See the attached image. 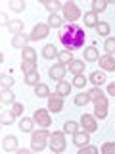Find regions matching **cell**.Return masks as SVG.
Returning a JSON list of instances; mask_svg holds the SVG:
<instances>
[{
	"instance_id": "cell-1",
	"label": "cell",
	"mask_w": 115,
	"mask_h": 154,
	"mask_svg": "<svg viewBox=\"0 0 115 154\" xmlns=\"http://www.w3.org/2000/svg\"><path fill=\"white\" fill-rule=\"evenodd\" d=\"M60 42L65 46V50L73 52L75 48H81L84 45V31L77 23H69V25L61 27L60 31Z\"/></svg>"
},
{
	"instance_id": "cell-2",
	"label": "cell",
	"mask_w": 115,
	"mask_h": 154,
	"mask_svg": "<svg viewBox=\"0 0 115 154\" xmlns=\"http://www.w3.org/2000/svg\"><path fill=\"white\" fill-rule=\"evenodd\" d=\"M48 139H50V133L46 131V127L40 129V131H33V135H31V148H33V150H37V152L44 150Z\"/></svg>"
},
{
	"instance_id": "cell-3",
	"label": "cell",
	"mask_w": 115,
	"mask_h": 154,
	"mask_svg": "<svg viewBox=\"0 0 115 154\" xmlns=\"http://www.w3.org/2000/svg\"><path fill=\"white\" fill-rule=\"evenodd\" d=\"M48 144H50L52 152H63L65 150V137L61 131H54L48 139Z\"/></svg>"
},
{
	"instance_id": "cell-4",
	"label": "cell",
	"mask_w": 115,
	"mask_h": 154,
	"mask_svg": "<svg viewBox=\"0 0 115 154\" xmlns=\"http://www.w3.org/2000/svg\"><path fill=\"white\" fill-rule=\"evenodd\" d=\"M61 12H63V17L67 19V21H71V23H75L77 19L83 16V14H81V10H79V6H77V4H73V2H67V4H63Z\"/></svg>"
},
{
	"instance_id": "cell-5",
	"label": "cell",
	"mask_w": 115,
	"mask_h": 154,
	"mask_svg": "<svg viewBox=\"0 0 115 154\" xmlns=\"http://www.w3.org/2000/svg\"><path fill=\"white\" fill-rule=\"evenodd\" d=\"M33 119L40 125V127H50L52 125V119H50V114L46 112V110H37L35 114H33Z\"/></svg>"
},
{
	"instance_id": "cell-6",
	"label": "cell",
	"mask_w": 115,
	"mask_h": 154,
	"mask_svg": "<svg viewBox=\"0 0 115 154\" xmlns=\"http://www.w3.org/2000/svg\"><path fill=\"white\" fill-rule=\"evenodd\" d=\"M48 25H44V23H38V25H35V29L31 31V35H29V38L31 41H40V38H44V37H48Z\"/></svg>"
},
{
	"instance_id": "cell-7",
	"label": "cell",
	"mask_w": 115,
	"mask_h": 154,
	"mask_svg": "<svg viewBox=\"0 0 115 154\" xmlns=\"http://www.w3.org/2000/svg\"><path fill=\"white\" fill-rule=\"evenodd\" d=\"M65 67H67V66H63V64L52 66L50 69H48V75H50V79H54V81H58V83H60V81L65 77Z\"/></svg>"
},
{
	"instance_id": "cell-8",
	"label": "cell",
	"mask_w": 115,
	"mask_h": 154,
	"mask_svg": "<svg viewBox=\"0 0 115 154\" xmlns=\"http://www.w3.org/2000/svg\"><path fill=\"white\" fill-rule=\"evenodd\" d=\"M81 125H83V129L88 131V133H94L96 129H98L96 118H94V116H88V114H83V118H81Z\"/></svg>"
},
{
	"instance_id": "cell-9",
	"label": "cell",
	"mask_w": 115,
	"mask_h": 154,
	"mask_svg": "<svg viewBox=\"0 0 115 154\" xmlns=\"http://www.w3.org/2000/svg\"><path fill=\"white\" fill-rule=\"evenodd\" d=\"M48 110L54 112V114L61 112V110H63V100H61V96H58V94H50V96H48Z\"/></svg>"
},
{
	"instance_id": "cell-10",
	"label": "cell",
	"mask_w": 115,
	"mask_h": 154,
	"mask_svg": "<svg viewBox=\"0 0 115 154\" xmlns=\"http://www.w3.org/2000/svg\"><path fill=\"white\" fill-rule=\"evenodd\" d=\"M73 143H75L79 148H81V146H86V144L90 143V133L84 131V129H83V131H77V133L73 135Z\"/></svg>"
},
{
	"instance_id": "cell-11",
	"label": "cell",
	"mask_w": 115,
	"mask_h": 154,
	"mask_svg": "<svg viewBox=\"0 0 115 154\" xmlns=\"http://www.w3.org/2000/svg\"><path fill=\"white\" fill-rule=\"evenodd\" d=\"M98 62H100V67H102V69H105V71H115V58L111 54L102 56Z\"/></svg>"
},
{
	"instance_id": "cell-12",
	"label": "cell",
	"mask_w": 115,
	"mask_h": 154,
	"mask_svg": "<svg viewBox=\"0 0 115 154\" xmlns=\"http://www.w3.org/2000/svg\"><path fill=\"white\" fill-rule=\"evenodd\" d=\"M58 48L54 45H46V46H42V58H46V60H54V58H58Z\"/></svg>"
},
{
	"instance_id": "cell-13",
	"label": "cell",
	"mask_w": 115,
	"mask_h": 154,
	"mask_svg": "<svg viewBox=\"0 0 115 154\" xmlns=\"http://www.w3.org/2000/svg\"><path fill=\"white\" fill-rule=\"evenodd\" d=\"M84 60H86V62H98V60H100L98 48H96V46H88V48H84Z\"/></svg>"
},
{
	"instance_id": "cell-14",
	"label": "cell",
	"mask_w": 115,
	"mask_h": 154,
	"mask_svg": "<svg viewBox=\"0 0 115 154\" xmlns=\"http://www.w3.org/2000/svg\"><path fill=\"white\" fill-rule=\"evenodd\" d=\"M69 71L73 75H81V73H84V62L83 60H73L69 64Z\"/></svg>"
},
{
	"instance_id": "cell-15",
	"label": "cell",
	"mask_w": 115,
	"mask_h": 154,
	"mask_svg": "<svg viewBox=\"0 0 115 154\" xmlns=\"http://www.w3.org/2000/svg\"><path fill=\"white\" fill-rule=\"evenodd\" d=\"M2 146H4V150H16L17 148V139L13 137V135H6L4 141H2Z\"/></svg>"
},
{
	"instance_id": "cell-16",
	"label": "cell",
	"mask_w": 115,
	"mask_h": 154,
	"mask_svg": "<svg viewBox=\"0 0 115 154\" xmlns=\"http://www.w3.org/2000/svg\"><path fill=\"white\" fill-rule=\"evenodd\" d=\"M27 41H29V37H25L23 33H17V35H13V38H12V46H16V48H25V46H27Z\"/></svg>"
},
{
	"instance_id": "cell-17",
	"label": "cell",
	"mask_w": 115,
	"mask_h": 154,
	"mask_svg": "<svg viewBox=\"0 0 115 154\" xmlns=\"http://www.w3.org/2000/svg\"><path fill=\"white\" fill-rule=\"evenodd\" d=\"M58 60H60V64L69 66L75 58H73V52H71V50H63V52H60V54H58Z\"/></svg>"
},
{
	"instance_id": "cell-18",
	"label": "cell",
	"mask_w": 115,
	"mask_h": 154,
	"mask_svg": "<svg viewBox=\"0 0 115 154\" xmlns=\"http://www.w3.org/2000/svg\"><path fill=\"white\" fill-rule=\"evenodd\" d=\"M98 14H94V12H86L84 14V25L86 27H96L98 25Z\"/></svg>"
},
{
	"instance_id": "cell-19",
	"label": "cell",
	"mask_w": 115,
	"mask_h": 154,
	"mask_svg": "<svg viewBox=\"0 0 115 154\" xmlns=\"http://www.w3.org/2000/svg\"><path fill=\"white\" fill-rule=\"evenodd\" d=\"M61 25H63V19H61V16H58V14H50V16H48V27L60 29Z\"/></svg>"
},
{
	"instance_id": "cell-20",
	"label": "cell",
	"mask_w": 115,
	"mask_h": 154,
	"mask_svg": "<svg viewBox=\"0 0 115 154\" xmlns=\"http://www.w3.org/2000/svg\"><path fill=\"white\" fill-rule=\"evenodd\" d=\"M0 100H2V104H13V102H16V94H13L10 89H2Z\"/></svg>"
},
{
	"instance_id": "cell-21",
	"label": "cell",
	"mask_w": 115,
	"mask_h": 154,
	"mask_svg": "<svg viewBox=\"0 0 115 154\" xmlns=\"http://www.w3.org/2000/svg\"><path fill=\"white\" fill-rule=\"evenodd\" d=\"M33 125H35V119H33V118H21V122H19V129H21L23 133H29V131H33Z\"/></svg>"
},
{
	"instance_id": "cell-22",
	"label": "cell",
	"mask_w": 115,
	"mask_h": 154,
	"mask_svg": "<svg viewBox=\"0 0 115 154\" xmlns=\"http://www.w3.org/2000/svg\"><path fill=\"white\" fill-rule=\"evenodd\" d=\"M69 93H71V85L65 83V81H60V83H58V89H56V94L63 98V96H67Z\"/></svg>"
},
{
	"instance_id": "cell-23",
	"label": "cell",
	"mask_w": 115,
	"mask_h": 154,
	"mask_svg": "<svg viewBox=\"0 0 115 154\" xmlns=\"http://www.w3.org/2000/svg\"><path fill=\"white\" fill-rule=\"evenodd\" d=\"M35 94L38 98H48V96H50V89H48V85H44V83H38L35 87Z\"/></svg>"
},
{
	"instance_id": "cell-24",
	"label": "cell",
	"mask_w": 115,
	"mask_h": 154,
	"mask_svg": "<svg viewBox=\"0 0 115 154\" xmlns=\"http://www.w3.org/2000/svg\"><path fill=\"white\" fill-rule=\"evenodd\" d=\"M8 31H12L13 35L21 33L23 31V21H19V19H12V21H8Z\"/></svg>"
},
{
	"instance_id": "cell-25",
	"label": "cell",
	"mask_w": 115,
	"mask_h": 154,
	"mask_svg": "<svg viewBox=\"0 0 115 154\" xmlns=\"http://www.w3.org/2000/svg\"><path fill=\"white\" fill-rule=\"evenodd\" d=\"M77 131H79V123L71 122V119H67V122L63 123V133H67V135H75Z\"/></svg>"
},
{
	"instance_id": "cell-26",
	"label": "cell",
	"mask_w": 115,
	"mask_h": 154,
	"mask_svg": "<svg viewBox=\"0 0 115 154\" xmlns=\"http://www.w3.org/2000/svg\"><path fill=\"white\" fill-rule=\"evenodd\" d=\"M23 60H27V62H37V52H35V48H31V46H25V48H23Z\"/></svg>"
},
{
	"instance_id": "cell-27",
	"label": "cell",
	"mask_w": 115,
	"mask_h": 154,
	"mask_svg": "<svg viewBox=\"0 0 115 154\" xmlns=\"http://www.w3.org/2000/svg\"><path fill=\"white\" fill-rule=\"evenodd\" d=\"M108 0H94L92 2V12L94 14H98V12H104L105 8H108Z\"/></svg>"
},
{
	"instance_id": "cell-28",
	"label": "cell",
	"mask_w": 115,
	"mask_h": 154,
	"mask_svg": "<svg viewBox=\"0 0 115 154\" xmlns=\"http://www.w3.org/2000/svg\"><path fill=\"white\" fill-rule=\"evenodd\" d=\"M21 69H23V73H33V71H37V62H27V60H23V64H21Z\"/></svg>"
},
{
	"instance_id": "cell-29",
	"label": "cell",
	"mask_w": 115,
	"mask_h": 154,
	"mask_svg": "<svg viewBox=\"0 0 115 154\" xmlns=\"http://www.w3.org/2000/svg\"><path fill=\"white\" fill-rule=\"evenodd\" d=\"M90 81H92L96 87H100V85H102L104 81H105V75L102 73V71H94V73L90 75Z\"/></svg>"
},
{
	"instance_id": "cell-30",
	"label": "cell",
	"mask_w": 115,
	"mask_h": 154,
	"mask_svg": "<svg viewBox=\"0 0 115 154\" xmlns=\"http://www.w3.org/2000/svg\"><path fill=\"white\" fill-rule=\"evenodd\" d=\"M44 6H46V10H50L52 14H56L58 10H61V8H63L60 2H58V0H46V2H44Z\"/></svg>"
},
{
	"instance_id": "cell-31",
	"label": "cell",
	"mask_w": 115,
	"mask_h": 154,
	"mask_svg": "<svg viewBox=\"0 0 115 154\" xmlns=\"http://www.w3.org/2000/svg\"><path fill=\"white\" fill-rule=\"evenodd\" d=\"M90 102V96H88V93H79L75 96V104L77 106H84V104H88Z\"/></svg>"
},
{
	"instance_id": "cell-32",
	"label": "cell",
	"mask_w": 115,
	"mask_h": 154,
	"mask_svg": "<svg viewBox=\"0 0 115 154\" xmlns=\"http://www.w3.org/2000/svg\"><path fill=\"white\" fill-rule=\"evenodd\" d=\"M108 116V106H94V118L96 119H104Z\"/></svg>"
},
{
	"instance_id": "cell-33",
	"label": "cell",
	"mask_w": 115,
	"mask_h": 154,
	"mask_svg": "<svg viewBox=\"0 0 115 154\" xmlns=\"http://www.w3.org/2000/svg\"><path fill=\"white\" fill-rule=\"evenodd\" d=\"M38 77H40V75H38V71L27 73V75H25V83H27V85H33V87H37V85H38Z\"/></svg>"
},
{
	"instance_id": "cell-34",
	"label": "cell",
	"mask_w": 115,
	"mask_h": 154,
	"mask_svg": "<svg viewBox=\"0 0 115 154\" xmlns=\"http://www.w3.org/2000/svg\"><path fill=\"white\" fill-rule=\"evenodd\" d=\"M86 77H84V73H81V75H75L73 77V87H77V89H83V87L86 85Z\"/></svg>"
},
{
	"instance_id": "cell-35",
	"label": "cell",
	"mask_w": 115,
	"mask_h": 154,
	"mask_svg": "<svg viewBox=\"0 0 115 154\" xmlns=\"http://www.w3.org/2000/svg\"><path fill=\"white\" fill-rule=\"evenodd\" d=\"M104 50L108 52V54H113V52H115V38H113V37L105 38V42H104Z\"/></svg>"
},
{
	"instance_id": "cell-36",
	"label": "cell",
	"mask_w": 115,
	"mask_h": 154,
	"mask_svg": "<svg viewBox=\"0 0 115 154\" xmlns=\"http://www.w3.org/2000/svg\"><path fill=\"white\" fill-rule=\"evenodd\" d=\"M13 118H16V116L12 114V110H10V112H2L0 122H2V125H10V123H13Z\"/></svg>"
},
{
	"instance_id": "cell-37",
	"label": "cell",
	"mask_w": 115,
	"mask_h": 154,
	"mask_svg": "<svg viewBox=\"0 0 115 154\" xmlns=\"http://www.w3.org/2000/svg\"><path fill=\"white\" fill-rule=\"evenodd\" d=\"M0 81H2V89H10L13 85V77L8 75V73H2L0 75Z\"/></svg>"
},
{
	"instance_id": "cell-38",
	"label": "cell",
	"mask_w": 115,
	"mask_h": 154,
	"mask_svg": "<svg viewBox=\"0 0 115 154\" xmlns=\"http://www.w3.org/2000/svg\"><path fill=\"white\" fill-rule=\"evenodd\" d=\"M88 96H90V100H92V102H96L98 98H102V96H104V93L98 89V87H94V89L88 91Z\"/></svg>"
},
{
	"instance_id": "cell-39",
	"label": "cell",
	"mask_w": 115,
	"mask_h": 154,
	"mask_svg": "<svg viewBox=\"0 0 115 154\" xmlns=\"http://www.w3.org/2000/svg\"><path fill=\"white\" fill-rule=\"evenodd\" d=\"M96 31H98L102 37H105V35L109 33V23H105V21H100L98 25H96Z\"/></svg>"
},
{
	"instance_id": "cell-40",
	"label": "cell",
	"mask_w": 115,
	"mask_h": 154,
	"mask_svg": "<svg viewBox=\"0 0 115 154\" xmlns=\"http://www.w3.org/2000/svg\"><path fill=\"white\" fill-rule=\"evenodd\" d=\"M10 8H12L13 12H21V10L25 8V2H23V0H12V2H10Z\"/></svg>"
},
{
	"instance_id": "cell-41",
	"label": "cell",
	"mask_w": 115,
	"mask_h": 154,
	"mask_svg": "<svg viewBox=\"0 0 115 154\" xmlns=\"http://www.w3.org/2000/svg\"><path fill=\"white\" fill-rule=\"evenodd\" d=\"M96 152H98V148H96V146H90V144L81 146V150H79V154H96Z\"/></svg>"
},
{
	"instance_id": "cell-42",
	"label": "cell",
	"mask_w": 115,
	"mask_h": 154,
	"mask_svg": "<svg viewBox=\"0 0 115 154\" xmlns=\"http://www.w3.org/2000/svg\"><path fill=\"white\" fill-rule=\"evenodd\" d=\"M102 152L104 154H115V143H105L102 146Z\"/></svg>"
},
{
	"instance_id": "cell-43",
	"label": "cell",
	"mask_w": 115,
	"mask_h": 154,
	"mask_svg": "<svg viewBox=\"0 0 115 154\" xmlns=\"http://www.w3.org/2000/svg\"><path fill=\"white\" fill-rule=\"evenodd\" d=\"M12 114H13V116H21V114H23V104L13 102V104H12Z\"/></svg>"
},
{
	"instance_id": "cell-44",
	"label": "cell",
	"mask_w": 115,
	"mask_h": 154,
	"mask_svg": "<svg viewBox=\"0 0 115 154\" xmlns=\"http://www.w3.org/2000/svg\"><path fill=\"white\" fill-rule=\"evenodd\" d=\"M108 94L115 96V83H109V87H108Z\"/></svg>"
}]
</instances>
